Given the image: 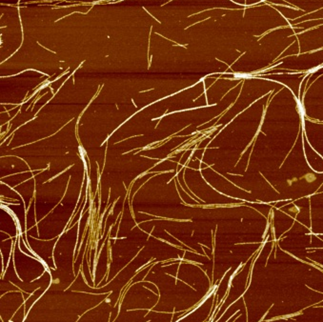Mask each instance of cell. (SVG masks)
<instances>
[{
    "mask_svg": "<svg viewBox=\"0 0 323 322\" xmlns=\"http://www.w3.org/2000/svg\"><path fill=\"white\" fill-rule=\"evenodd\" d=\"M235 77H236V78H248V77H250L251 76H250V74H248V73H236Z\"/></svg>",
    "mask_w": 323,
    "mask_h": 322,
    "instance_id": "2",
    "label": "cell"
},
{
    "mask_svg": "<svg viewBox=\"0 0 323 322\" xmlns=\"http://www.w3.org/2000/svg\"><path fill=\"white\" fill-rule=\"evenodd\" d=\"M297 108H299V113H300V114H303V107H302V104H301L300 102H299V107H297Z\"/></svg>",
    "mask_w": 323,
    "mask_h": 322,
    "instance_id": "3",
    "label": "cell"
},
{
    "mask_svg": "<svg viewBox=\"0 0 323 322\" xmlns=\"http://www.w3.org/2000/svg\"><path fill=\"white\" fill-rule=\"evenodd\" d=\"M304 178L308 181V182H312V181H315L316 179L315 176L313 175V173H307V175L304 177Z\"/></svg>",
    "mask_w": 323,
    "mask_h": 322,
    "instance_id": "1",
    "label": "cell"
}]
</instances>
